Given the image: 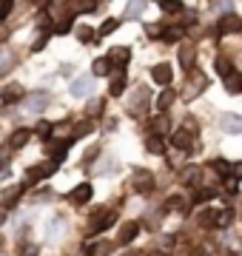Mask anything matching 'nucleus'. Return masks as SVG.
Listing matches in <instances>:
<instances>
[{
    "mask_svg": "<svg viewBox=\"0 0 242 256\" xmlns=\"http://www.w3.org/2000/svg\"><path fill=\"white\" fill-rule=\"evenodd\" d=\"M57 168H60V162H54V160H48V162L38 165V168H32V171L26 174V182H23V188H26V185H34L38 180H43V176H52Z\"/></svg>",
    "mask_w": 242,
    "mask_h": 256,
    "instance_id": "nucleus-1",
    "label": "nucleus"
},
{
    "mask_svg": "<svg viewBox=\"0 0 242 256\" xmlns=\"http://www.w3.org/2000/svg\"><path fill=\"white\" fill-rule=\"evenodd\" d=\"M92 88H94V77H74L68 92H72V97L83 100V97H88V94H92Z\"/></svg>",
    "mask_w": 242,
    "mask_h": 256,
    "instance_id": "nucleus-2",
    "label": "nucleus"
},
{
    "mask_svg": "<svg viewBox=\"0 0 242 256\" xmlns=\"http://www.w3.org/2000/svg\"><path fill=\"white\" fill-rule=\"evenodd\" d=\"M151 80L160 82V86H168V82L174 80V66H168V63L151 66Z\"/></svg>",
    "mask_w": 242,
    "mask_h": 256,
    "instance_id": "nucleus-3",
    "label": "nucleus"
},
{
    "mask_svg": "<svg viewBox=\"0 0 242 256\" xmlns=\"http://www.w3.org/2000/svg\"><path fill=\"white\" fill-rule=\"evenodd\" d=\"M146 106H148V88H137V92L131 94V100H128L131 114H142Z\"/></svg>",
    "mask_w": 242,
    "mask_h": 256,
    "instance_id": "nucleus-4",
    "label": "nucleus"
},
{
    "mask_svg": "<svg viewBox=\"0 0 242 256\" xmlns=\"http://www.w3.org/2000/svg\"><path fill=\"white\" fill-rule=\"evenodd\" d=\"M194 60H196V43H182L180 46V66L182 68H194Z\"/></svg>",
    "mask_w": 242,
    "mask_h": 256,
    "instance_id": "nucleus-5",
    "label": "nucleus"
},
{
    "mask_svg": "<svg viewBox=\"0 0 242 256\" xmlns=\"http://www.w3.org/2000/svg\"><path fill=\"white\" fill-rule=\"evenodd\" d=\"M92 185L88 182H80L77 185V188H72V191H68V202H74V205H83V202H88L92 200Z\"/></svg>",
    "mask_w": 242,
    "mask_h": 256,
    "instance_id": "nucleus-6",
    "label": "nucleus"
},
{
    "mask_svg": "<svg viewBox=\"0 0 242 256\" xmlns=\"http://www.w3.org/2000/svg\"><path fill=\"white\" fill-rule=\"evenodd\" d=\"M63 230H66V220L60 216V214H54V216L48 220V225H46V242H54Z\"/></svg>",
    "mask_w": 242,
    "mask_h": 256,
    "instance_id": "nucleus-7",
    "label": "nucleus"
},
{
    "mask_svg": "<svg viewBox=\"0 0 242 256\" xmlns=\"http://www.w3.org/2000/svg\"><path fill=\"white\" fill-rule=\"evenodd\" d=\"M220 128H222L225 134H240L242 131V120L236 117V114H225V117H220Z\"/></svg>",
    "mask_w": 242,
    "mask_h": 256,
    "instance_id": "nucleus-8",
    "label": "nucleus"
},
{
    "mask_svg": "<svg viewBox=\"0 0 242 256\" xmlns=\"http://www.w3.org/2000/svg\"><path fill=\"white\" fill-rule=\"evenodd\" d=\"M151 134H154L157 140L171 134V126H168V117H166V114H160L157 120H151Z\"/></svg>",
    "mask_w": 242,
    "mask_h": 256,
    "instance_id": "nucleus-9",
    "label": "nucleus"
},
{
    "mask_svg": "<svg viewBox=\"0 0 242 256\" xmlns=\"http://www.w3.org/2000/svg\"><path fill=\"white\" fill-rule=\"evenodd\" d=\"M134 176H137V180H134V188L140 194H148L151 188H154V176H151L148 171H137Z\"/></svg>",
    "mask_w": 242,
    "mask_h": 256,
    "instance_id": "nucleus-10",
    "label": "nucleus"
},
{
    "mask_svg": "<svg viewBox=\"0 0 242 256\" xmlns=\"http://www.w3.org/2000/svg\"><path fill=\"white\" fill-rule=\"evenodd\" d=\"M20 194H23V185L6 188V191H3V196H0V200H3V208H6V210L14 208V205H18V200H20Z\"/></svg>",
    "mask_w": 242,
    "mask_h": 256,
    "instance_id": "nucleus-11",
    "label": "nucleus"
},
{
    "mask_svg": "<svg viewBox=\"0 0 242 256\" xmlns=\"http://www.w3.org/2000/svg\"><path fill=\"white\" fill-rule=\"evenodd\" d=\"M20 97H23V88H20L18 82H14V86H6V88L0 92V100L6 102V106H12V102H18Z\"/></svg>",
    "mask_w": 242,
    "mask_h": 256,
    "instance_id": "nucleus-12",
    "label": "nucleus"
},
{
    "mask_svg": "<svg viewBox=\"0 0 242 256\" xmlns=\"http://www.w3.org/2000/svg\"><path fill=\"white\" fill-rule=\"evenodd\" d=\"M46 102H48V94H32V97L26 100V106H23V108L32 111V114H38L40 108H46Z\"/></svg>",
    "mask_w": 242,
    "mask_h": 256,
    "instance_id": "nucleus-13",
    "label": "nucleus"
},
{
    "mask_svg": "<svg viewBox=\"0 0 242 256\" xmlns=\"http://www.w3.org/2000/svg\"><path fill=\"white\" fill-rule=\"evenodd\" d=\"M112 68H114V63L108 60V57H97L94 66H92V74L94 77H106V74H112Z\"/></svg>",
    "mask_w": 242,
    "mask_h": 256,
    "instance_id": "nucleus-14",
    "label": "nucleus"
},
{
    "mask_svg": "<svg viewBox=\"0 0 242 256\" xmlns=\"http://www.w3.org/2000/svg\"><path fill=\"white\" fill-rule=\"evenodd\" d=\"M171 142L177 148H182V151H188V148H191V131H186V128L174 131V134H171Z\"/></svg>",
    "mask_w": 242,
    "mask_h": 256,
    "instance_id": "nucleus-15",
    "label": "nucleus"
},
{
    "mask_svg": "<svg viewBox=\"0 0 242 256\" xmlns=\"http://www.w3.org/2000/svg\"><path fill=\"white\" fill-rule=\"evenodd\" d=\"M242 28V23H240V18H234V14H228V18L220 23V34H236Z\"/></svg>",
    "mask_w": 242,
    "mask_h": 256,
    "instance_id": "nucleus-16",
    "label": "nucleus"
},
{
    "mask_svg": "<svg viewBox=\"0 0 242 256\" xmlns=\"http://www.w3.org/2000/svg\"><path fill=\"white\" fill-rule=\"evenodd\" d=\"M137 234H140V225H137V222H128V225H122V228H120V245H128V242L137 236Z\"/></svg>",
    "mask_w": 242,
    "mask_h": 256,
    "instance_id": "nucleus-17",
    "label": "nucleus"
},
{
    "mask_svg": "<svg viewBox=\"0 0 242 256\" xmlns=\"http://www.w3.org/2000/svg\"><path fill=\"white\" fill-rule=\"evenodd\" d=\"M108 92H112V97H120V94L126 92V72H122V68L112 77V88H108Z\"/></svg>",
    "mask_w": 242,
    "mask_h": 256,
    "instance_id": "nucleus-18",
    "label": "nucleus"
},
{
    "mask_svg": "<svg viewBox=\"0 0 242 256\" xmlns=\"http://www.w3.org/2000/svg\"><path fill=\"white\" fill-rule=\"evenodd\" d=\"M214 68H216V74H220V77H228V74L236 72V68H234V63L228 60V57H216V60H214Z\"/></svg>",
    "mask_w": 242,
    "mask_h": 256,
    "instance_id": "nucleus-19",
    "label": "nucleus"
},
{
    "mask_svg": "<svg viewBox=\"0 0 242 256\" xmlns=\"http://www.w3.org/2000/svg\"><path fill=\"white\" fill-rule=\"evenodd\" d=\"M28 140H32V131H26V128H18V131H14V134H12V148H23L28 142Z\"/></svg>",
    "mask_w": 242,
    "mask_h": 256,
    "instance_id": "nucleus-20",
    "label": "nucleus"
},
{
    "mask_svg": "<svg viewBox=\"0 0 242 256\" xmlns=\"http://www.w3.org/2000/svg\"><path fill=\"white\" fill-rule=\"evenodd\" d=\"M180 180H182L186 185H196V182H200V168H196V165H188V168H182Z\"/></svg>",
    "mask_w": 242,
    "mask_h": 256,
    "instance_id": "nucleus-21",
    "label": "nucleus"
},
{
    "mask_svg": "<svg viewBox=\"0 0 242 256\" xmlns=\"http://www.w3.org/2000/svg\"><path fill=\"white\" fill-rule=\"evenodd\" d=\"M225 88H228L231 94H240V88H242V74H240V72L228 74V77H225Z\"/></svg>",
    "mask_w": 242,
    "mask_h": 256,
    "instance_id": "nucleus-22",
    "label": "nucleus"
},
{
    "mask_svg": "<svg viewBox=\"0 0 242 256\" xmlns=\"http://www.w3.org/2000/svg\"><path fill=\"white\" fill-rule=\"evenodd\" d=\"M12 66H14V54H12L9 48H0V77L9 72Z\"/></svg>",
    "mask_w": 242,
    "mask_h": 256,
    "instance_id": "nucleus-23",
    "label": "nucleus"
},
{
    "mask_svg": "<svg viewBox=\"0 0 242 256\" xmlns=\"http://www.w3.org/2000/svg\"><path fill=\"white\" fill-rule=\"evenodd\" d=\"M196 222H200L202 228H216V210H200Z\"/></svg>",
    "mask_w": 242,
    "mask_h": 256,
    "instance_id": "nucleus-24",
    "label": "nucleus"
},
{
    "mask_svg": "<svg viewBox=\"0 0 242 256\" xmlns=\"http://www.w3.org/2000/svg\"><path fill=\"white\" fill-rule=\"evenodd\" d=\"M188 88H191V92H188L186 97H188V100H191L194 94H200V92H202V88H205V77H202V74H196V77H191V82H188Z\"/></svg>",
    "mask_w": 242,
    "mask_h": 256,
    "instance_id": "nucleus-25",
    "label": "nucleus"
},
{
    "mask_svg": "<svg viewBox=\"0 0 242 256\" xmlns=\"http://www.w3.org/2000/svg\"><path fill=\"white\" fill-rule=\"evenodd\" d=\"M174 97H177V94H174V88H166V92L157 97V108H160V111H166L168 106L174 102Z\"/></svg>",
    "mask_w": 242,
    "mask_h": 256,
    "instance_id": "nucleus-26",
    "label": "nucleus"
},
{
    "mask_svg": "<svg viewBox=\"0 0 242 256\" xmlns=\"http://www.w3.org/2000/svg\"><path fill=\"white\" fill-rule=\"evenodd\" d=\"M112 254V245L108 242H100V245H92L88 250H86V256H108Z\"/></svg>",
    "mask_w": 242,
    "mask_h": 256,
    "instance_id": "nucleus-27",
    "label": "nucleus"
},
{
    "mask_svg": "<svg viewBox=\"0 0 242 256\" xmlns=\"http://www.w3.org/2000/svg\"><path fill=\"white\" fill-rule=\"evenodd\" d=\"M128 57H131V52L128 48H112V54H108V60H117V63H128Z\"/></svg>",
    "mask_w": 242,
    "mask_h": 256,
    "instance_id": "nucleus-28",
    "label": "nucleus"
},
{
    "mask_svg": "<svg viewBox=\"0 0 242 256\" xmlns=\"http://www.w3.org/2000/svg\"><path fill=\"white\" fill-rule=\"evenodd\" d=\"M182 34H186V32H182V28L180 26H174V28H168V32H162V40H166V43H171V40H182Z\"/></svg>",
    "mask_w": 242,
    "mask_h": 256,
    "instance_id": "nucleus-29",
    "label": "nucleus"
},
{
    "mask_svg": "<svg viewBox=\"0 0 242 256\" xmlns=\"http://www.w3.org/2000/svg\"><path fill=\"white\" fill-rule=\"evenodd\" d=\"M142 12H146V3H128L126 6V18H137Z\"/></svg>",
    "mask_w": 242,
    "mask_h": 256,
    "instance_id": "nucleus-30",
    "label": "nucleus"
},
{
    "mask_svg": "<svg viewBox=\"0 0 242 256\" xmlns=\"http://www.w3.org/2000/svg\"><path fill=\"white\" fill-rule=\"evenodd\" d=\"M117 28H120V20H108V23H102V26H100V32H97V34L106 37V34H112V32H117Z\"/></svg>",
    "mask_w": 242,
    "mask_h": 256,
    "instance_id": "nucleus-31",
    "label": "nucleus"
},
{
    "mask_svg": "<svg viewBox=\"0 0 242 256\" xmlns=\"http://www.w3.org/2000/svg\"><path fill=\"white\" fill-rule=\"evenodd\" d=\"M86 134H92V122H88V120L80 122V126H74V137L72 140H80V137H86Z\"/></svg>",
    "mask_w": 242,
    "mask_h": 256,
    "instance_id": "nucleus-32",
    "label": "nucleus"
},
{
    "mask_svg": "<svg viewBox=\"0 0 242 256\" xmlns=\"http://www.w3.org/2000/svg\"><path fill=\"white\" fill-rule=\"evenodd\" d=\"M72 32V20H60V23H54V34H68Z\"/></svg>",
    "mask_w": 242,
    "mask_h": 256,
    "instance_id": "nucleus-33",
    "label": "nucleus"
},
{
    "mask_svg": "<svg viewBox=\"0 0 242 256\" xmlns=\"http://www.w3.org/2000/svg\"><path fill=\"white\" fill-rule=\"evenodd\" d=\"M77 37H80V40H86V43H88V40H94V32L88 26H80L77 28Z\"/></svg>",
    "mask_w": 242,
    "mask_h": 256,
    "instance_id": "nucleus-34",
    "label": "nucleus"
},
{
    "mask_svg": "<svg viewBox=\"0 0 242 256\" xmlns=\"http://www.w3.org/2000/svg\"><path fill=\"white\" fill-rule=\"evenodd\" d=\"M160 9L168 12V14H177V12L182 9V3H160Z\"/></svg>",
    "mask_w": 242,
    "mask_h": 256,
    "instance_id": "nucleus-35",
    "label": "nucleus"
},
{
    "mask_svg": "<svg viewBox=\"0 0 242 256\" xmlns=\"http://www.w3.org/2000/svg\"><path fill=\"white\" fill-rule=\"evenodd\" d=\"M100 111H102V100H92V102H88V117H97Z\"/></svg>",
    "mask_w": 242,
    "mask_h": 256,
    "instance_id": "nucleus-36",
    "label": "nucleus"
},
{
    "mask_svg": "<svg viewBox=\"0 0 242 256\" xmlns=\"http://www.w3.org/2000/svg\"><path fill=\"white\" fill-rule=\"evenodd\" d=\"M146 148H148V151H162V142H160L157 137H148L146 140Z\"/></svg>",
    "mask_w": 242,
    "mask_h": 256,
    "instance_id": "nucleus-37",
    "label": "nucleus"
},
{
    "mask_svg": "<svg viewBox=\"0 0 242 256\" xmlns=\"http://www.w3.org/2000/svg\"><path fill=\"white\" fill-rule=\"evenodd\" d=\"M211 196H216V191H214V188H205V191H200V194H196V202L211 200Z\"/></svg>",
    "mask_w": 242,
    "mask_h": 256,
    "instance_id": "nucleus-38",
    "label": "nucleus"
},
{
    "mask_svg": "<svg viewBox=\"0 0 242 256\" xmlns=\"http://www.w3.org/2000/svg\"><path fill=\"white\" fill-rule=\"evenodd\" d=\"M38 131H40V137L48 140V131H52V122H38Z\"/></svg>",
    "mask_w": 242,
    "mask_h": 256,
    "instance_id": "nucleus-39",
    "label": "nucleus"
},
{
    "mask_svg": "<svg viewBox=\"0 0 242 256\" xmlns=\"http://www.w3.org/2000/svg\"><path fill=\"white\" fill-rule=\"evenodd\" d=\"M20 256H38V245H23V254Z\"/></svg>",
    "mask_w": 242,
    "mask_h": 256,
    "instance_id": "nucleus-40",
    "label": "nucleus"
},
{
    "mask_svg": "<svg viewBox=\"0 0 242 256\" xmlns=\"http://www.w3.org/2000/svg\"><path fill=\"white\" fill-rule=\"evenodd\" d=\"M171 245H174V236H166V239H162V250H171Z\"/></svg>",
    "mask_w": 242,
    "mask_h": 256,
    "instance_id": "nucleus-41",
    "label": "nucleus"
},
{
    "mask_svg": "<svg viewBox=\"0 0 242 256\" xmlns=\"http://www.w3.org/2000/svg\"><path fill=\"white\" fill-rule=\"evenodd\" d=\"M146 32H148L151 37H160V34H162V32H160V26H148V28H146Z\"/></svg>",
    "mask_w": 242,
    "mask_h": 256,
    "instance_id": "nucleus-42",
    "label": "nucleus"
},
{
    "mask_svg": "<svg viewBox=\"0 0 242 256\" xmlns=\"http://www.w3.org/2000/svg\"><path fill=\"white\" fill-rule=\"evenodd\" d=\"M0 225H3V214H0Z\"/></svg>",
    "mask_w": 242,
    "mask_h": 256,
    "instance_id": "nucleus-43",
    "label": "nucleus"
},
{
    "mask_svg": "<svg viewBox=\"0 0 242 256\" xmlns=\"http://www.w3.org/2000/svg\"><path fill=\"white\" fill-rule=\"evenodd\" d=\"M126 256H137V254H126Z\"/></svg>",
    "mask_w": 242,
    "mask_h": 256,
    "instance_id": "nucleus-44",
    "label": "nucleus"
},
{
    "mask_svg": "<svg viewBox=\"0 0 242 256\" xmlns=\"http://www.w3.org/2000/svg\"><path fill=\"white\" fill-rule=\"evenodd\" d=\"M151 256H162V254H151Z\"/></svg>",
    "mask_w": 242,
    "mask_h": 256,
    "instance_id": "nucleus-45",
    "label": "nucleus"
},
{
    "mask_svg": "<svg viewBox=\"0 0 242 256\" xmlns=\"http://www.w3.org/2000/svg\"><path fill=\"white\" fill-rule=\"evenodd\" d=\"M228 256H236V254H228Z\"/></svg>",
    "mask_w": 242,
    "mask_h": 256,
    "instance_id": "nucleus-46",
    "label": "nucleus"
}]
</instances>
